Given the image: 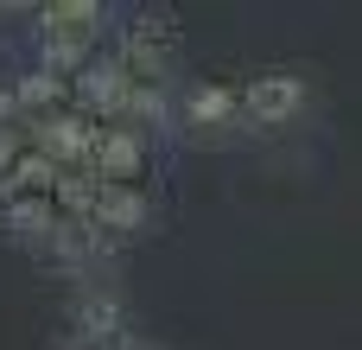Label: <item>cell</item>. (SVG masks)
<instances>
[{"mask_svg":"<svg viewBox=\"0 0 362 350\" xmlns=\"http://www.w3.org/2000/svg\"><path fill=\"white\" fill-rule=\"evenodd\" d=\"M305 96H312V83H305L299 70H261V77H248V83L235 89V121H242V128L293 121V115L305 108Z\"/></svg>","mask_w":362,"mask_h":350,"instance_id":"6da1fadb","label":"cell"},{"mask_svg":"<svg viewBox=\"0 0 362 350\" xmlns=\"http://www.w3.org/2000/svg\"><path fill=\"white\" fill-rule=\"evenodd\" d=\"M102 32V6H45L38 13V45H45V70H70L95 51Z\"/></svg>","mask_w":362,"mask_h":350,"instance_id":"7a4b0ae2","label":"cell"},{"mask_svg":"<svg viewBox=\"0 0 362 350\" xmlns=\"http://www.w3.org/2000/svg\"><path fill=\"white\" fill-rule=\"evenodd\" d=\"M185 115H191L197 128H216V121H235V89H223V83H197V89L185 96Z\"/></svg>","mask_w":362,"mask_h":350,"instance_id":"3957f363","label":"cell"},{"mask_svg":"<svg viewBox=\"0 0 362 350\" xmlns=\"http://www.w3.org/2000/svg\"><path fill=\"white\" fill-rule=\"evenodd\" d=\"M57 350H153V344H140L127 332H76V338H64Z\"/></svg>","mask_w":362,"mask_h":350,"instance_id":"277c9868","label":"cell"}]
</instances>
